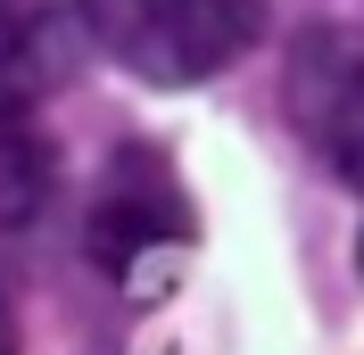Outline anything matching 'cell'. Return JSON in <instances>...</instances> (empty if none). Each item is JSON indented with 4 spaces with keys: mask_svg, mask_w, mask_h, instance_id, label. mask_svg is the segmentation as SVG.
Returning <instances> with one entry per match:
<instances>
[{
    "mask_svg": "<svg viewBox=\"0 0 364 355\" xmlns=\"http://www.w3.org/2000/svg\"><path fill=\"white\" fill-rule=\"evenodd\" d=\"M75 17L124 75L158 91H191L257 42L265 0H75Z\"/></svg>",
    "mask_w": 364,
    "mask_h": 355,
    "instance_id": "1",
    "label": "cell"
},
{
    "mask_svg": "<svg viewBox=\"0 0 364 355\" xmlns=\"http://www.w3.org/2000/svg\"><path fill=\"white\" fill-rule=\"evenodd\" d=\"M191 240V199H182L174 165H166L149 141H124L100 174V199H91V256L133 289V297H158V273L182 256Z\"/></svg>",
    "mask_w": 364,
    "mask_h": 355,
    "instance_id": "2",
    "label": "cell"
},
{
    "mask_svg": "<svg viewBox=\"0 0 364 355\" xmlns=\"http://www.w3.org/2000/svg\"><path fill=\"white\" fill-rule=\"evenodd\" d=\"M282 108H290V133L340 182L364 190V25H298L282 58Z\"/></svg>",
    "mask_w": 364,
    "mask_h": 355,
    "instance_id": "3",
    "label": "cell"
},
{
    "mask_svg": "<svg viewBox=\"0 0 364 355\" xmlns=\"http://www.w3.org/2000/svg\"><path fill=\"white\" fill-rule=\"evenodd\" d=\"M50 182H58V157H50L42 124H33V99L0 91V231H17L50 207Z\"/></svg>",
    "mask_w": 364,
    "mask_h": 355,
    "instance_id": "4",
    "label": "cell"
},
{
    "mask_svg": "<svg viewBox=\"0 0 364 355\" xmlns=\"http://www.w3.org/2000/svg\"><path fill=\"white\" fill-rule=\"evenodd\" d=\"M0 355H17V322H9V306H0Z\"/></svg>",
    "mask_w": 364,
    "mask_h": 355,
    "instance_id": "5",
    "label": "cell"
},
{
    "mask_svg": "<svg viewBox=\"0 0 364 355\" xmlns=\"http://www.w3.org/2000/svg\"><path fill=\"white\" fill-rule=\"evenodd\" d=\"M356 265H364V240H356Z\"/></svg>",
    "mask_w": 364,
    "mask_h": 355,
    "instance_id": "6",
    "label": "cell"
}]
</instances>
